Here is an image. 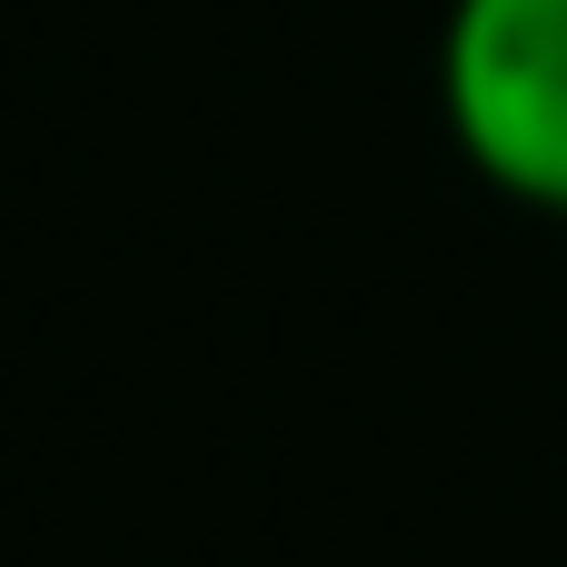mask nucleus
Returning <instances> with one entry per match:
<instances>
[{
	"label": "nucleus",
	"instance_id": "nucleus-1",
	"mask_svg": "<svg viewBox=\"0 0 567 567\" xmlns=\"http://www.w3.org/2000/svg\"><path fill=\"white\" fill-rule=\"evenodd\" d=\"M449 110L488 179L567 199V0H458Z\"/></svg>",
	"mask_w": 567,
	"mask_h": 567
}]
</instances>
